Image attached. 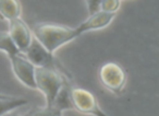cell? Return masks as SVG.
I'll list each match as a JSON object with an SVG mask.
<instances>
[{
  "mask_svg": "<svg viewBox=\"0 0 159 116\" xmlns=\"http://www.w3.org/2000/svg\"><path fill=\"white\" fill-rule=\"evenodd\" d=\"M51 105L61 112L73 109L72 98H71V88L66 82H64L62 87L60 88Z\"/></svg>",
  "mask_w": 159,
  "mask_h": 116,
  "instance_id": "cell-10",
  "label": "cell"
},
{
  "mask_svg": "<svg viewBox=\"0 0 159 116\" xmlns=\"http://www.w3.org/2000/svg\"><path fill=\"white\" fill-rule=\"evenodd\" d=\"M26 99L22 98H16V96L9 95L8 98L0 99V116L5 115L8 112L16 109L18 107H21L23 105L27 104Z\"/></svg>",
  "mask_w": 159,
  "mask_h": 116,
  "instance_id": "cell-11",
  "label": "cell"
},
{
  "mask_svg": "<svg viewBox=\"0 0 159 116\" xmlns=\"http://www.w3.org/2000/svg\"><path fill=\"white\" fill-rule=\"evenodd\" d=\"M11 67L14 75L19 81L23 83L25 87L36 89L35 87V66L23 55L18 53L9 57Z\"/></svg>",
  "mask_w": 159,
  "mask_h": 116,
  "instance_id": "cell-5",
  "label": "cell"
},
{
  "mask_svg": "<svg viewBox=\"0 0 159 116\" xmlns=\"http://www.w3.org/2000/svg\"><path fill=\"white\" fill-rule=\"evenodd\" d=\"M66 82L62 72L57 66L35 68V87L45 96L46 104L51 105L62 85Z\"/></svg>",
  "mask_w": 159,
  "mask_h": 116,
  "instance_id": "cell-2",
  "label": "cell"
},
{
  "mask_svg": "<svg viewBox=\"0 0 159 116\" xmlns=\"http://www.w3.org/2000/svg\"><path fill=\"white\" fill-rule=\"evenodd\" d=\"M9 95H6V94H2V93H0V99H2V98H8Z\"/></svg>",
  "mask_w": 159,
  "mask_h": 116,
  "instance_id": "cell-17",
  "label": "cell"
},
{
  "mask_svg": "<svg viewBox=\"0 0 159 116\" xmlns=\"http://www.w3.org/2000/svg\"><path fill=\"white\" fill-rule=\"evenodd\" d=\"M100 1H102V0H85L89 14H93L99 10Z\"/></svg>",
  "mask_w": 159,
  "mask_h": 116,
  "instance_id": "cell-15",
  "label": "cell"
},
{
  "mask_svg": "<svg viewBox=\"0 0 159 116\" xmlns=\"http://www.w3.org/2000/svg\"><path fill=\"white\" fill-rule=\"evenodd\" d=\"M33 36L50 53L79 37L75 27L57 23H38L32 30Z\"/></svg>",
  "mask_w": 159,
  "mask_h": 116,
  "instance_id": "cell-1",
  "label": "cell"
},
{
  "mask_svg": "<svg viewBox=\"0 0 159 116\" xmlns=\"http://www.w3.org/2000/svg\"><path fill=\"white\" fill-rule=\"evenodd\" d=\"M0 51H5L8 55V57L20 53L18 47L16 46L14 42L12 41L9 32L1 31V30H0Z\"/></svg>",
  "mask_w": 159,
  "mask_h": 116,
  "instance_id": "cell-12",
  "label": "cell"
},
{
  "mask_svg": "<svg viewBox=\"0 0 159 116\" xmlns=\"http://www.w3.org/2000/svg\"><path fill=\"white\" fill-rule=\"evenodd\" d=\"M115 17L116 13H110V12H105L102 11V10H98L95 13L89 14L86 20H84L79 27H75L77 35L81 36L83 33H86V32L104 29V27H108L112 22Z\"/></svg>",
  "mask_w": 159,
  "mask_h": 116,
  "instance_id": "cell-8",
  "label": "cell"
},
{
  "mask_svg": "<svg viewBox=\"0 0 159 116\" xmlns=\"http://www.w3.org/2000/svg\"><path fill=\"white\" fill-rule=\"evenodd\" d=\"M22 7L19 0H0V19L10 21L21 18Z\"/></svg>",
  "mask_w": 159,
  "mask_h": 116,
  "instance_id": "cell-9",
  "label": "cell"
},
{
  "mask_svg": "<svg viewBox=\"0 0 159 116\" xmlns=\"http://www.w3.org/2000/svg\"><path fill=\"white\" fill-rule=\"evenodd\" d=\"M9 22V34L16 46L18 47L19 51L23 53L30 46L33 40V33L29 25L24 22L21 18H16Z\"/></svg>",
  "mask_w": 159,
  "mask_h": 116,
  "instance_id": "cell-7",
  "label": "cell"
},
{
  "mask_svg": "<svg viewBox=\"0 0 159 116\" xmlns=\"http://www.w3.org/2000/svg\"><path fill=\"white\" fill-rule=\"evenodd\" d=\"M23 55L33 64L35 67H48L56 66V57L52 53L47 51L37 40L33 36L30 46L26 51H23Z\"/></svg>",
  "mask_w": 159,
  "mask_h": 116,
  "instance_id": "cell-6",
  "label": "cell"
},
{
  "mask_svg": "<svg viewBox=\"0 0 159 116\" xmlns=\"http://www.w3.org/2000/svg\"><path fill=\"white\" fill-rule=\"evenodd\" d=\"M121 6V0H102L99 5V10L110 13H117Z\"/></svg>",
  "mask_w": 159,
  "mask_h": 116,
  "instance_id": "cell-14",
  "label": "cell"
},
{
  "mask_svg": "<svg viewBox=\"0 0 159 116\" xmlns=\"http://www.w3.org/2000/svg\"><path fill=\"white\" fill-rule=\"evenodd\" d=\"M2 116H24V115H22V114L18 113V112H16V109H13V111L8 112L7 114H5V115H2Z\"/></svg>",
  "mask_w": 159,
  "mask_h": 116,
  "instance_id": "cell-16",
  "label": "cell"
},
{
  "mask_svg": "<svg viewBox=\"0 0 159 116\" xmlns=\"http://www.w3.org/2000/svg\"><path fill=\"white\" fill-rule=\"evenodd\" d=\"M73 109L79 113L93 116H109L100 109L98 100L92 91L83 88H71Z\"/></svg>",
  "mask_w": 159,
  "mask_h": 116,
  "instance_id": "cell-4",
  "label": "cell"
},
{
  "mask_svg": "<svg viewBox=\"0 0 159 116\" xmlns=\"http://www.w3.org/2000/svg\"><path fill=\"white\" fill-rule=\"evenodd\" d=\"M99 80L107 90L118 94L125 87L126 72L120 64L108 61L99 68Z\"/></svg>",
  "mask_w": 159,
  "mask_h": 116,
  "instance_id": "cell-3",
  "label": "cell"
},
{
  "mask_svg": "<svg viewBox=\"0 0 159 116\" xmlns=\"http://www.w3.org/2000/svg\"><path fill=\"white\" fill-rule=\"evenodd\" d=\"M24 116H62V112L53 107L52 105H44L33 107L24 114Z\"/></svg>",
  "mask_w": 159,
  "mask_h": 116,
  "instance_id": "cell-13",
  "label": "cell"
}]
</instances>
